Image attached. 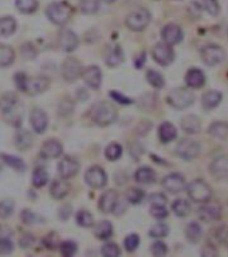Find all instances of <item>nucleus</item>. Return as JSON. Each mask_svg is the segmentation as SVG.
I'll list each match as a JSON object with an SVG mask.
<instances>
[{"instance_id": "obj_34", "label": "nucleus", "mask_w": 228, "mask_h": 257, "mask_svg": "<svg viewBox=\"0 0 228 257\" xmlns=\"http://www.w3.org/2000/svg\"><path fill=\"white\" fill-rule=\"evenodd\" d=\"M15 60V51L9 46L0 44V67H8Z\"/></svg>"}, {"instance_id": "obj_54", "label": "nucleus", "mask_w": 228, "mask_h": 257, "mask_svg": "<svg viewBox=\"0 0 228 257\" xmlns=\"http://www.w3.org/2000/svg\"><path fill=\"white\" fill-rule=\"evenodd\" d=\"M151 251L155 256H164L168 252V248H167V244L163 243V241H156V243L152 244Z\"/></svg>"}, {"instance_id": "obj_44", "label": "nucleus", "mask_w": 228, "mask_h": 257, "mask_svg": "<svg viewBox=\"0 0 228 257\" xmlns=\"http://www.w3.org/2000/svg\"><path fill=\"white\" fill-rule=\"evenodd\" d=\"M168 233L169 227L164 223L156 224V225H153V227L151 228V231H149V236H151V237H155V239L165 237V236H168Z\"/></svg>"}, {"instance_id": "obj_8", "label": "nucleus", "mask_w": 228, "mask_h": 257, "mask_svg": "<svg viewBox=\"0 0 228 257\" xmlns=\"http://www.w3.org/2000/svg\"><path fill=\"white\" fill-rule=\"evenodd\" d=\"M200 56L202 60L207 66H216L222 63L226 58V52L220 46L216 44H207L200 50Z\"/></svg>"}, {"instance_id": "obj_4", "label": "nucleus", "mask_w": 228, "mask_h": 257, "mask_svg": "<svg viewBox=\"0 0 228 257\" xmlns=\"http://www.w3.org/2000/svg\"><path fill=\"white\" fill-rule=\"evenodd\" d=\"M195 101L194 93L190 89L185 87H176L169 91L167 97V102L176 110H184L188 106H191Z\"/></svg>"}, {"instance_id": "obj_6", "label": "nucleus", "mask_w": 228, "mask_h": 257, "mask_svg": "<svg viewBox=\"0 0 228 257\" xmlns=\"http://www.w3.org/2000/svg\"><path fill=\"white\" fill-rule=\"evenodd\" d=\"M151 21V13L148 9L140 8L136 9L130 13L129 16L126 17V26L134 32H140L144 31Z\"/></svg>"}, {"instance_id": "obj_49", "label": "nucleus", "mask_w": 228, "mask_h": 257, "mask_svg": "<svg viewBox=\"0 0 228 257\" xmlns=\"http://www.w3.org/2000/svg\"><path fill=\"white\" fill-rule=\"evenodd\" d=\"M138 244H140V237L136 233H130L124 241V245H125V249L128 252H134L137 249Z\"/></svg>"}, {"instance_id": "obj_57", "label": "nucleus", "mask_w": 228, "mask_h": 257, "mask_svg": "<svg viewBox=\"0 0 228 257\" xmlns=\"http://www.w3.org/2000/svg\"><path fill=\"white\" fill-rule=\"evenodd\" d=\"M152 205H165L167 204V197L164 196L163 193H155L152 194L151 198H149Z\"/></svg>"}, {"instance_id": "obj_23", "label": "nucleus", "mask_w": 228, "mask_h": 257, "mask_svg": "<svg viewBox=\"0 0 228 257\" xmlns=\"http://www.w3.org/2000/svg\"><path fill=\"white\" fill-rule=\"evenodd\" d=\"M62 153H63V147L55 139H50V141L44 142L43 146H42V155L44 158H58Z\"/></svg>"}, {"instance_id": "obj_56", "label": "nucleus", "mask_w": 228, "mask_h": 257, "mask_svg": "<svg viewBox=\"0 0 228 257\" xmlns=\"http://www.w3.org/2000/svg\"><path fill=\"white\" fill-rule=\"evenodd\" d=\"M110 97H112L114 101H117V102L120 103V105H130V103L133 102V101H132L130 98H128L126 95H124L122 93H118V91H114V90L110 91Z\"/></svg>"}, {"instance_id": "obj_16", "label": "nucleus", "mask_w": 228, "mask_h": 257, "mask_svg": "<svg viewBox=\"0 0 228 257\" xmlns=\"http://www.w3.org/2000/svg\"><path fill=\"white\" fill-rule=\"evenodd\" d=\"M58 170H59V176L63 180H69V178L74 177L78 173V170H79V162H78L77 159H74L73 157H65L59 162Z\"/></svg>"}, {"instance_id": "obj_41", "label": "nucleus", "mask_w": 228, "mask_h": 257, "mask_svg": "<svg viewBox=\"0 0 228 257\" xmlns=\"http://www.w3.org/2000/svg\"><path fill=\"white\" fill-rule=\"evenodd\" d=\"M147 81L151 83L155 89H163L165 86V79L159 71H155V70H149L147 73Z\"/></svg>"}, {"instance_id": "obj_33", "label": "nucleus", "mask_w": 228, "mask_h": 257, "mask_svg": "<svg viewBox=\"0 0 228 257\" xmlns=\"http://www.w3.org/2000/svg\"><path fill=\"white\" fill-rule=\"evenodd\" d=\"M16 31V20L11 16H5L0 19V36H11Z\"/></svg>"}, {"instance_id": "obj_22", "label": "nucleus", "mask_w": 228, "mask_h": 257, "mask_svg": "<svg viewBox=\"0 0 228 257\" xmlns=\"http://www.w3.org/2000/svg\"><path fill=\"white\" fill-rule=\"evenodd\" d=\"M181 125V128H183V131L187 134H198L200 133V128H202V122L199 120L198 117L195 116V114H188V116H185L180 122Z\"/></svg>"}, {"instance_id": "obj_60", "label": "nucleus", "mask_w": 228, "mask_h": 257, "mask_svg": "<svg viewBox=\"0 0 228 257\" xmlns=\"http://www.w3.org/2000/svg\"><path fill=\"white\" fill-rule=\"evenodd\" d=\"M12 236V229L4 224H0V239H11Z\"/></svg>"}, {"instance_id": "obj_21", "label": "nucleus", "mask_w": 228, "mask_h": 257, "mask_svg": "<svg viewBox=\"0 0 228 257\" xmlns=\"http://www.w3.org/2000/svg\"><path fill=\"white\" fill-rule=\"evenodd\" d=\"M185 83L190 89H202L206 85V75L202 70L191 69L185 74Z\"/></svg>"}, {"instance_id": "obj_43", "label": "nucleus", "mask_w": 228, "mask_h": 257, "mask_svg": "<svg viewBox=\"0 0 228 257\" xmlns=\"http://www.w3.org/2000/svg\"><path fill=\"white\" fill-rule=\"evenodd\" d=\"M105 155H106V158L109 161H117L122 155V147H121V145L116 143V142H113L105 150Z\"/></svg>"}, {"instance_id": "obj_53", "label": "nucleus", "mask_w": 228, "mask_h": 257, "mask_svg": "<svg viewBox=\"0 0 228 257\" xmlns=\"http://www.w3.org/2000/svg\"><path fill=\"white\" fill-rule=\"evenodd\" d=\"M151 214L157 220L165 219L168 216V210L165 205H152L151 206Z\"/></svg>"}, {"instance_id": "obj_29", "label": "nucleus", "mask_w": 228, "mask_h": 257, "mask_svg": "<svg viewBox=\"0 0 228 257\" xmlns=\"http://www.w3.org/2000/svg\"><path fill=\"white\" fill-rule=\"evenodd\" d=\"M134 178H136V181L140 182V184H153L156 181V173L153 169H151V167L142 166L136 171Z\"/></svg>"}, {"instance_id": "obj_40", "label": "nucleus", "mask_w": 228, "mask_h": 257, "mask_svg": "<svg viewBox=\"0 0 228 257\" xmlns=\"http://www.w3.org/2000/svg\"><path fill=\"white\" fill-rule=\"evenodd\" d=\"M47 181L48 174L43 167L35 169L34 174H32V184H34V186H36V188H42V186H44V185L47 184Z\"/></svg>"}, {"instance_id": "obj_9", "label": "nucleus", "mask_w": 228, "mask_h": 257, "mask_svg": "<svg viewBox=\"0 0 228 257\" xmlns=\"http://www.w3.org/2000/svg\"><path fill=\"white\" fill-rule=\"evenodd\" d=\"M152 56L153 59L160 64V66H169L175 59V52L172 50V46H169L165 42L157 43L153 50H152Z\"/></svg>"}, {"instance_id": "obj_18", "label": "nucleus", "mask_w": 228, "mask_h": 257, "mask_svg": "<svg viewBox=\"0 0 228 257\" xmlns=\"http://www.w3.org/2000/svg\"><path fill=\"white\" fill-rule=\"evenodd\" d=\"M210 173L216 180H224L228 177V161L224 155L216 157L210 165Z\"/></svg>"}, {"instance_id": "obj_13", "label": "nucleus", "mask_w": 228, "mask_h": 257, "mask_svg": "<svg viewBox=\"0 0 228 257\" xmlns=\"http://www.w3.org/2000/svg\"><path fill=\"white\" fill-rule=\"evenodd\" d=\"M161 185H163V188L167 192L176 194V193H180L184 190L185 180L184 177L179 174V173H172V174H168V176L164 177Z\"/></svg>"}, {"instance_id": "obj_10", "label": "nucleus", "mask_w": 228, "mask_h": 257, "mask_svg": "<svg viewBox=\"0 0 228 257\" xmlns=\"http://www.w3.org/2000/svg\"><path fill=\"white\" fill-rule=\"evenodd\" d=\"M85 181L91 188L101 189L108 182V176H106V173H105L102 167L91 166L85 174Z\"/></svg>"}, {"instance_id": "obj_17", "label": "nucleus", "mask_w": 228, "mask_h": 257, "mask_svg": "<svg viewBox=\"0 0 228 257\" xmlns=\"http://www.w3.org/2000/svg\"><path fill=\"white\" fill-rule=\"evenodd\" d=\"M30 121L31 125H32V128H34V130L36 133L43 134L44 131H46V128H47L48 125V117L42 109L35 107L34 110L31 112Z\"/></svg>"}, {"instance_id": "obj_20", "label": "nucleus", "mask_w": 228, "mask_h": 257, "mask_svg": "<svg viewBox=\"0 0 228 257\" xmlns=\"http://www.w3.org/2000/svg\"><path fill=\"white\" fill-rule=\"evenodd\" d=\"M82 77L86 82V85L95 90V89H99L102 82V71L97 66H90L82 73Z\"/></svg>"}, {"instance_id": "obj_12", "label": "nucleus", "mask_w": 228, "mask_h": 257, "mask_svg": "<svg viewBox=\"0 0 228 257\" xmlns=\"http://www.w3.org/2000/svg\"><path fill=\"white\" fill-rule=\"evenodd\" d=\"M82 75V66L75 58H67L62 63V77L67 82L77 81Z\"/></svg>"}, {"instance_id": "obj_59", "label": "nucleus", "mask_w": 228, "mask_h": 257, "mask_svg": "<svg viewBox=\"0 0 228 257\" xmlns=\"http://www.w3.org/2000/svg\"><path fill=\"white\" fill-rule=\"evenodd\" d=\"M44 244H46V247L50 249H54L58 245V237H56L54 233H50V235L44 239Z\"/></svg>"}, {"instance_id": "obj_36", "label": "nucleus", "mask_w": 228, "mask_h": 257, "mask_svg": "<svg viewBox=\"0 0 228 257\" xmlns=\"http://www.w3.org/2000/svg\"><path fill=\"white\" fill-rule=\"evenodd\" d=\"M113 235V225L109 221H101L95 227V236L101 240H106Z\"/></svg>"}, {"instance_id": "obj_38", "label": "nucleus", "mask_w": 228, "mask_h": 257, "mask_svg": "<svg viewBox=\"0 0 228 257\" xmlns=\"http://www.w3.org/2000/svg\"><path fill=\"white\" fill-rule=\"evenodd\" d=\"M1 158H3V161H4L8 166L13 167L15 170L17 171L26 170V163L23 162V159H20L19 157H15V155H9V154H1Z\"/></svg>"}, {"instance_id": "obj_11", "label": "nucleus", "mask_w": 228, "mask_h": 257, "mask_svg": "<svg viewBox=\"0 0 228 257\" xmlns=\"http://www.w3.org/2000/svg\"><path fill=\"white\" fill-rule=\"evenodd\" d=\"M198 214L200 220L206 223H211V221H216L222 217V208L216 202H203V206H200Z\"/></svg>"}, {"instance_id": "obj_39", "label": "nucleus", "mask_w": 228, "mask_h": 257, "mask_svg": "<svg viewBox=\"0 0 228 257\" xmlns=\"http://www.w3.org/2000/svg\"><path fill=\"white\" fill-rule=\"evenodd\" d=\"M16 8L23 13H32L38 9V0H16Z\"/></svg>"}, {"instance_id": "obj_46", "label": "nucleus", "mask_w": 228, "mask_h": 257, "mask_svg": "<svg viewBox=\"0 0 228 257\" xmlns=\"http://www.w3.org/2000/svg\"><path fill=\"white\" fill-rule=\"evenodd\" d=\"M144 196H145L144 190H141V189L138 188H132L129 189V192L126 194V198H128V201H129L130 204L137 205V204H140V202L142 201Z\"/></svg>"}, {"instance_id": "obj_58", "label": "nucleus", "mask_w": 228, "mask_h": 257, "mask_svg": "<svg viewBox=\"0 0 228 257\" xmlns=\"http://www.w3.org/2000/svg\"><path fill=\"white\" fill-rule=\"evenodd\" d=\"M36 219H38V216L35 213H32L31 210L26 209L22 212V220L24 221L26 224H35L36 223Z\"/></svg>"}, {"instance_id": "obj_2", "label": "nucleus", "mask_w": 228, "mask_h": 257, "mask_svg": "<svg viewBox=\"0 0 228 257\" xmlns=\"http://www.w3.org/2000/svg\"><path fill=\"white\" fill-rule=\"evenodd\" d=\"M46 15L51 23L56 26H63L70 20V17L73 15V8L66 1H56V3L48 5L46 9Z\"/></svg>"}, {"instance_id": "obj_5", "label": "nucleus", "mask_w": 228, "mask_h": 257, "mask_svg": "<svg viewBox=\"0 0 228 257\" xmlns=\"http://www.w3.org/2000/svg\"><path fill=\"white\" fill-rule=\"evenodd\" d=\"M187 194L194 202L203 204L211 200L212 190L210 185L203 180H194L187 186Z\"/></svg>"}, {"instance_id": "obj_52", "label": "nucleus", "mask_w": 228, "mask_h": 257, "mask_svg": "<svg viewBox=\"0 0 228 257\" xmlns=\"http://www.w3.org/2000/svg\"><path fill=\"white\" fill-rule=\"evenodd\" d=\"M74 110V103L70 101L69 98L63 99L62 102L59 103V109H58V112L62 117H67L70 116Z\"/></svg>"}, {"instance_id": "obj_24", "label": "nucleus", "mask_w": 228, "mask_h": 257, "mask_svg": "<svg viewBox=\"0 0 228 257\" xmlns=\"http://www.w3.org/2000/svg\"><path fill=\"white\" fill-rule=\"evenodd\" d=\"M208 134L216 139H227L228 138V122L226 121H215L208 126Z\"/></svg>"}, {"instance_id": "obj_48", "label": "nucleus", "mask_w": 228, "mask_h": 257, "mask_svg": "<svg viewBox=\"0 0 228 257\" xmlns=\"http://www.w3.org/2000/svg\"><path fill=\"white\" fill-rule=\"evenodd\" d=\"M203 7L207 11V13H210L211 16H218L219 15L220 7L218 0H203Z\"/></svg>"}, {"instance_id": "obj_37", "label": "nucleus", "mask_w": 228, "mask_h": 257, "mask_svg": "<svg viewBox=\"0 0 228 257\" xmlns=\"http://www.w3.org/2000/svg\"><path fill=\"white\" fill-rule=\"evenodd\" d=\"M75 221L79 227L83 228H90L94 225V219L90 212H87V210H79L75 216Z\"/></svg>"}, {"instance_id": "obj_35", "label": "nucleus", "mask_w": 228, "mask_h": 257, "mask_svg": "<svg viewBox=\"0 0 228 257\" xmlns=\"http://www.w3.org/2000/svg\"><path fill=\"white\" fill-rule=\"evenodd\" d=\"M172 210L177 217H187L191 212L190 202L183 198H179L172 204Z\"/></svg>"}, {"instance_id": "obj_3", "label": "nucleus", "mask_w": 228, "mask_h": 257, "mask_svg": "<svg viewBox=\"0 0 228 257\" xmlns=\"http://www.w3.org/2000/svg\"><path fill=\"white\" fill-rule=\"evenodd\" d=\"M93 121L99 126H108L112 125L117 120V109L113 106L112 103L102 102L97 103L91 113Z\"/></svg>"}, {"instance_id": "obj_47", "label": "nucleus", "mask_w": 228, "mask_h": 257, "mask_svg": "<svg viewBox=\"0 0 228 257\" xmlns=\"http://www.w3.org/2000/svg\"><path fill=\"white\" fill-rule=\"evenodd\" d=\"M102 255L106 257H117L121 255V249L116 243H106L102 247Z\"/></svg>"}, {"instance_id": "obj_7", "label": "nucleus", "mask_w": 228, "mask_h": 257, "mask_svg": "<svg viewBox=\"0 0 228 257\" xmlns=\"http://www.w3.org/2000/svg\"><path fill=\"white\" fill-rule=\"evenodd\" d=\"M200 145L198 142L194 141V139H190V138H185V139H181L176 146V154L183 158L184 161H192L194 158H196L199 154H200Z\"/></svg>"}, {"instance_id": "obj_26", "label": "nucleus", "mask_w": 228, "mask_h": 257, "mask_svg": "<svg viewBox=\"0 0 228 257\" xmlns=\"http://www.w3.org/2000/svg\"><path fill=\"white\" fill-rule=\"evenodd\" d=\"M222 99H223V95L220 91H216V90H208L206 91L202 97V103H203V107L206 109V110H211V109H215L220 102H222Z\"/></svg>"}, {"instance_id": "obj_61", "label": "nucleus", "mask_w": 228, "mask_h": 257, "mask_svg": "<svg viewBox=\"0 0 228 257\" xmlns=\"http://www.w3.org/2000/svg\"><path fill=\"white\" fill-rule=\"evenodd\" d=\"M34 243L35 239L31 235H24L22 239H20V245H22V248H30Z\"/></svg>"}, {"instance_id": "obj_63", "label": "nucleus", "mask_w": 228, "mask_h": 257, "mask_svg": "<svg viewBox=\"0 0 228 257\" xmlns=\"http://www.w3.org/2000/svg\"><path fill=\"white\" fill-rule=\"evenodd\" d=\"M144 62H145V54H141L140 59L136 60V67H137V69L142 67V66H144Z\"/></svg>"}, {"instance_id": "obj_45", "label": "nucleus", "mask_w": 228, "mask_h": 257, "mask_svg": "<svg viewBox=\"0 0 228 257\" xmlns=\"http://www.w3.org/2000/svg\"><path fill=\"white\" fill-rule=\"evenodd\" d=\"M15 210V204L12 200H3L0 202V217L1 219H8L9 216Z\"/></svg>"}, {"instance_id": "obj_1", "label": "nucleus", "mask_w": 228, "mask_h": 257, "mask_svg": "<svg viewBox=\"0 0 228 257\" xmlns=\"http://www.w3.org/2000/svg\"><path fill=\"white\" fill-rule=\"evenodd\" d=\"M15 82L20 90L30 95L42 94L47 90L48 86H50V81L46 77L28 78L26 74L23 73H17L15 75Z\"/></svg>"}, {"instance_id": "obj_51", "label": "nucleus", "mask_w": 228, "mask_h": 257, "mask_svg": "<svg viewBox=\"0 0 228 257\" xmlns=\"http://www.w3.org/2000/svg\"><path fill=\"white\" fill-rule=\"evenodd\" d=\"M77 244L74 241H65L60 244V253L63 256H74L75 252H77Z\"/></svg>"}, {"instance_id": "obj_50", "label": "nucleus", "mask_w": 228, "mask_h": 257, "mask_svg": "<svg viewBox=\"0 0 228 257\" xmlns=\"http://www.w3.org/2000/svg\"><path fill=\"white\" fill-rule=\"evenodd\" d=\"M215 237L220 244L228 247V225H220V227L216 228Z\"/></svg>"}, {"instance_id": "obj_14", "label": "nucleus", "mask_w": 228, "mask_h": 257, "mask_svg": "<svg viewBox=\"0 0 228 257\" xmlns=\"http://www.w3.org/2000/svg\"><path fill=\"white\" fill-rule=\"evenodd\" d=\"M183 30L177 24H167L164 27L163 31H161V38L169 46H175V44H179V43L183 40Z\"/></svg>"}, {"instance_id": "obj_62", "label": "nucleus", "mask_w": 228, "mask_h": 257, "mask_svg": "<svg viewBox=\"0 0 228 257\" xmlns=\"http://www.w3.org/2000/svg\"><path fill=\"white\" fill-rule=\"evenodd\" d=\"M202 255L203 256H218V251H216L215 247L207 244L206 247L202 249Z\"/></svg>"}, {"instance_id": "obj_55", "label": "nucleus", "mask_w": 228, "mask_h": 257, "mask_svg": "<svg viewBox=\"0 0 228 257\" xmlns=\"http://www.w3.org/2000/svg\"><path fill=\"white\" fill-rule=\"evenodd\" d=\"M13 251V243L9 239H0V255H8Z\"/></svg>"}, {"instance_id": "obj_27", "label": "nucleus", "mask_w": 228, "mask_h": 257, "mask_svg": "<svg viewBox=\"0 0 228 257\" xmlns=\"http://www.w3.org/2000/svg\"><path fill=\"white\" fill-rule=\"evenodd\" d=\"M159 137L163 143L172 142L177 137V130L175 125L171 124V122H163L159 128Z\"/></svg>"}, {"instance_id": "obj_15", "label": "nucleus", "mask_w": 228, "mask_h": 257, "mask_svg": "<svg viewBox=\"0 0 228 257\" xmlns=\"http://www.w3.org/2000/svg\"><path fill=\"white\" fill-rule=\"evenodd\" d=\"M58 44L60 50L73 52L78 47V36L71 30H62L58 35Z\"/></svg>"}, {"instance_id": "obj_64", "label": "nucleus", "mask_w": 228, "mask_h": 257, "mask_svg": "<svg viewBox=\"0 0 228 257\" xmlns=\"http://www.w3.org/2000/svg\"><path fill=\"white\" fill-rule=\"evenodd\" d=\"M103 1H105V3H114L116 0H103Z\"/></svg>"}, {"instance_id": "obj_28", "label": "nucleus", "mask_w": 228, "mask_h": 257, "mask_svg": "<svg viewBox=\"0 0 228 257\" xmlns=\"http://www.w3.org/2000/svg\"><path fill=\"white\" fill-rule=\"evenodd\" d=\"M70 186L69 184L66 182V180H55L51 184V188H50V193L51 196L56 200H62L65 198L67 194H69Z\"/></svg>"}, {"instance_id": "obj_31", "label": "nucleus", "mask_w": 228, "mask_h": 257, "mask_svg": "<svg viewBox=\"0 0 228 257\" xmlns=\"http://www.w3.org/2000/svg\"><path fill=\"white\" fill-rule=\"evenodd\" d=\"M32 135L27 130H19L15 135V145L19 150H28L32 146Z\"/></svg>"}, {"instance_id": "obj_42", "label": "nucleus", "mask_w": 228, "mask_h": 257, "mask_svg": "<svg viewBox=\"0 0 228 257\" xmlns=\"http://www.w3.org/2000/svg\"><path fill=\"white\" fill-rule=\"evenodd\" d=\"M79 8L86 15H93L98 11L99 0H79Z\"/></svg>"}, {"instance_id": "obj_19", "label": "nucleus", "mask_w": 228, "mask_h": 257, "mask_svg": "<svg viewBox=\"0 0 228 257\" xmlns=\"http://www.w3.org/2000/svg\"><path fill=\"white\" fill-rule=\"evenodd\" d=\"M118 204V196L114 190L105 192L99 198L98 206L102 213H112L116 210V206Z\"/></svg>"}, {"instance_id": "obj_25", "label": "nucleus", "mask_w": 228, "mask_h": 257, "mask_svg": "<svg viewBox=\"0 0 228 257\" xmlns=\"http://www.w3.org/2000/svg\"><path fill=\"white\" fill-rule=\"evenodd\" d=\"M124 60H125V55H124V51L120 46H113L105 58V62L109 67H117V66L124 63Z\"/></svg>"}, {"instance_id": "obj_30", "label": "nucleus", "mask_w": 228, "mask_h": 257, "mask_svg": "<svg viewBox=\"0 0 228 257\" xmlns=\"http://www.w3.org/2000/svg\"><path fill=\"white\" fill-rule=\"evenodd\" d=\"M0 105H1V109H3L4 114H7V116H8L9 113H15V110L19 106L17 95L13 94V93H7L5 95H3Z\"/></svg>"}, {"instance_id": "obj_32", "label": "nucleus", "mask_w": 228, "mask_h": 257, "mask_svg": "<svg viewBox=\"0 0 228 257\" xmlns=\"http://www.w3.org/2000/svg\"><path fill=\"white\" fill-rule=\"evenodd\" d=\"M185 236H187V240L191 241V243H199V241L202 240V236H203V229L200 227V224L196 223V221H192L187 225L185 228Z\"/></svg>"}]
</instances>
